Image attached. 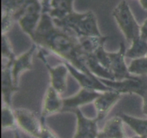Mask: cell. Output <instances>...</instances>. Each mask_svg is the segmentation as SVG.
I'll use <instances>...</instances> for the list:
<instances>
[{
	"mask_svg": "<svg viewBox=\"0 0 147 138\" xmlns=\"http://www.w3.org/2000/svg\"><path fill=\"white\" fill-rule=\"evenodd\" d=\"M142 99H143V103H142V112H143L144 114L147 116V93L142 97Z\"/></svg>",
	"mask_w": 147,
	"mask_h": 138,
	"instance_id": "obj_30",
	"label": "cell"
},
{
	"mask_svg": "<svg viewBox=\"0 0 147 138\" xmlns=\"http://www.w3.org/2000/svg\"><path fill=\"white\" fill-rule=\"evenodd\" d=\"M39 58L44 63L50 75V86L54 88L59 93H63L67 90V78L69 73L68 68L64 63L63 64L52 66L45 57V53L40 50L37 54Z\"/></svg>",
	"mask_w": 147,
	"mask_h": 138,
	"instance_id": "obj_6",
	"label": "cell"
},
{
	"mask_svg": "<svg viewBox=\"0 0 147 138\" xmlns=\"http://www.w3.org/2000/svg\"><path fill=\"white\" fill-rule=\"evenodd\" d=\"M63 63L67 66L69 73L78 82L80 88L99 92H104L112 90L111 89L106 86L104 83H102L100 79L95 76L94 75L81 71L67 62L63 61Z\"/></svg>",
	"mask_w": 147,
	"mask_h": 138,
	"instance_id": "obj_9",
	"label": "cell"
},
{
	"mask_svg": "<svg viewBox=\"0 0 147 138\" xmlns=\"http://www.w3.org/2000/svg\"><path fill=\"white\" fill-rule=\"evenodd\" d=\"M141 138H147V137H141Z\"/></svg>",
	"mask_w": 147,
	"mask_h": 138,
	"instance_id": "obj_35",
	"label": "cell"
},
{
	"mask_svg": "<svg viewBox=\"0 0 147 138\" xmlns=\"http://www.w3.org/2000/svg\"><path fill=\"white\" fill-rule=\"evenodd\" d=\"M1 55L3 59L5 58L7 61L9 62H13L16 57L6 34H1Z\"/></svg>",
	"mask_w": 147,
	"mask_h": 138,
	"instance_id": "obj_24",
	"label": "cell"
},
{
	"mask_svg": "<svg viewBox=\"0 0 147 138\" xmlns=\"http://www.w3.org/2000/svg\"><path fill=\"white\" fill-rule=\"evenodd\" d=\"M130 47L126 49V56L128 58H140L147 55V40L142 39L140 36L134 39Z\"/></svg>",
	"mask_w": 147,
	"mask_h": 138,
	"instance_id": "obj_21",
	"label": "cell"
},
{
	"mask_svg": "<svg viewBox=\"0 0 147 138\" xmlns=\"http://www.w3.org/2000/svg\"><path fill=\"white\" fill-rule=\"evenodd\" d=\"M50 2L51 0H40L42 8V13H48L50 10Z\"/></svg>",
	"mask_w": 147,
	"mask_h": 138,
	"instance_id": "obj_29",
	"label": "cell"
},
{
	"mask_svg": "<svg viewBox=\"0 0 147 138\" xmlns=\"http://www.w3.org/2000/svg\"><path fill=\"white\" fill-rule=\"evenodd\" d=\"M12 62L6 61L1 67V95L4 104L11 106V99L14 92L18 91L11 73Z\"/></svg>",
	"mask_w": 147,
	"mask_h": 138,
	"instance_id": "obj_12",
	"label": "cell"
},
{
	"mask_svg": "<svg viewBox=\"0 0 147 138\" xmlns=\"http://www.w3.org/2000/svg\"><path fill=\"white\" fill-rule=\"evenodd\" d=\"M17 125L14 109H11V106L3 105L1 109V126L3 129L14 128Z\"/></svg>",
	"mask_w": 147,
	"mask_h": 138,
	"instance_id": "obj_23",
	"label": "cell"
},
{
	"mask_svg": "<svg viewBox=\"0 0 147 138\" xmlns=\"http://www.w3.org/2000/svg\"><path fill=\"white\" fill-rule=\"evenodd\" d=\"M31 39L37 45L51 52L63 61L70 63L81 71L93 74L86 66L85 55L77 37L56 26L48 13H42Z\"/></svg>",
	"mask_w": 147,
	"mask_h": 138,
	"instance_id": "obj_1",
	"label": "cell"
},
{
	"mask_svg": "<svg viewBox=\"0 0 147 138\" xmlns=\"http://www.w3.org/2000/svg\"><path fill=\"white\" fill-rule=\"evenodd\" d=\"M37 45L33 43L28 50L16 57L11 64V73L16 86H18L20 76L22 72L32 69V56L37 49Z\"/></svg>",
	"mask_w": 147,
	"mask_h": 138,
	"instance_id": "obj_15",
	"label": "cell"
},
{
	"mask_svg": "<svg viewBox=\"0 0 147 138\" xmlns=\"http://www.w3.org/2000/svg\"><path fill=\"white\" fill-rule=\"evenodd\" d=\"M101 92L81 88L76 94L63 99L62 112H73L81 106L93 103Z\"/></svg>",
	"mask_w": 147,
	"mask_h": 138,
	"instance_id": "obj_10",
	"label": "cell"
},
{
	"mask_svg": "<svg viewBox=\"0 0 147 138\" xmlns=\"http://www.w3.org/2000/svg\"><path fill=\"white\" fill-rule=\"evenodd\" d=\"M63 99L55 89L49 86L45 91L42 108L41 119H45L47 116L57 112H62Z\"/></svg>",
	"mask_w": 147,
	"mask_h": 138,
	"instance_id": "obj_14",
	"label": "cell"
},
{
	"mask_svg": "<svg viewBox=\"0 0 147 138\" xmlns=\"http://www.w3.org/2000/svg\"><path fill=\"white\" fill-rule=\"evenodd\" d=\"M16 123L19 128L26 133L38 137L42 127L41 121L38 120L37 116L32 111L24 108L14 109Z\"/></svg>",
	"mask_w": 147,
	"mask_h": 138,
	"instance_id": "obj_8",
	"label": "cell"
},
{
	"mask_svg": "<svg viewBox=\"0 0 147 138\" xmlns=\"http://www.w3.org/2000/svg\"><path fill=\"white\" fill-rule=\"evenodd\" d=\"M77 117V129L74 138H96L98 133V121L84 116L80 109L73 111Z\"/></svg>",
	"mask_w": 147,
	"mask_h": 138,
	"instance_id": "obj_13",
	"label": "cell"
},
{
	"mask_svg": "<svg viewBox=\"0 0 147 138\" xmlns=\"http://www.w3.org/2000/svg\"><path fill=\"white\" fill-rule=\"evenodd\" d=\"M132 138H141V137H139V136H137V135H136V136L134 137H132Z\"/></svg>",
	"mask_w": 147,
	"mask_h": 138,
	"instance_id": "obj_34",
	"label": "cell"
},
{
	"mask_svg": "<svg viewBox=\"0 0 147 138\" xmlns=\"http://www.w3.org/2000/svg\"><path fill=\"white\" fill-rule=\"evenodd\" d=\"M112 15L127 41L131 42L140 36L141 25L136 21L129 4L122 0L113 9Z\"/></svg>",
	"mask_w": 147,
	"mask_h": 138,
	"instance_id": "obj_3",
	"label": "cell"
},
{
	"mask_svg": "<svg viewBox=\"0 0 147 138\" xmlns=\"http://www.w3.org/2000/svg\"><path fill=\"white\" fill-rule=\"evenodd\" d=\"M96 138H110V137H109V136H107V135H106L104 132H102V131H100V132H98Z\"/></svg>",
	"mask_w": 147,
	"mask_h": 138,
	"instance_id": "obj_32",
	"label": "cell"
},
{
	"mask_svg": "<svg viewBox=\"0 0 147 138\" xmlns=\"http://www.w3.org/2000/svg\"><path fill=\"white\" fill-rule=\"evenodd\" d=\"M93 55L102 66L110 70V58L109 56V52L105 50L104 45L100 46Z\"/></svg>",
	"mask_w": 147,
	"mask_h": 138,
	"instance_id": "obj_25",
	"label": "cell"
},
{
	"mask_svg": "<svg viewBox=\"0 0 147 138\" xmlns=\"http://www.w3.org/2000/svg\"><path fill=\"white\" fill-rule=\"evenodd\" d=\"M141 6L144 9L147 10V0H139Z\"/></svg>",
	"mask_w": 147,
	"mask_h": 138,
	"instance_id": "obj_31",
	"label": "cell"
},
{
	"mask_svg": "<svg viewBox=\"0 0 147 138\" xmlns=\"http://www.w3.org/2000/svg\"><path fill=\"white\" fill-rule=\"evenodd\" d=\"M86 64L88 70L96 77L99 78L110 79L114 80L111 72L102 66L94 57L93 55H85Z\"/></svg>",
	"mask_w": 147,
	"mask_h": 138,
	"instance_id": "obj_19",
	"label": "cell"
},
{
	"mask_svg": "<svg viewBox=\"0 0 147 138\" xmlns=\"http://www.w3.org/2000/svg\"><path fill=\"white\" fill-rule=\"evenodd\" d=\"M126 45L123 42L119 44V48L116 52L109 53L110 58V70L114 80H123L132 78L136 76L131 74L129 70V66L126 62Z\"/></svg>",
	"mask_w": 147,
	"mask_h": 138,
	"instance_id": "obj_7",
	"label": "cell"
},
{
	"mask_svg": "<svg viewBox=\"0 0 147 138\" xmlns=\"http://www.w3.org/2000/svg\"><path fill=\"white\" fill-rule=\"evenodd\" d=\"M14 138H20V135H19L18 132L17 131L15 130V132H14Z\"/></svg>",
	"mask_w": 147,
	"mask_h": 138,
	"instance_id": "obj_33",
	"label": "cell"
},
{
	"mask_svg": "<svg viewBox=\"0 0 147 138\" xmlns=\"http://www.w3.org/2000/svg\"><path fill=\"white\" fill-rule=\"evenodd\" d=\"M56 26L69 32L76 37L101 36L97 19L92 11L79 13L73 12L62 19H53Z\"/></svg>",
	"mask_w": 147,
	"mask_h": 138,
	"instance_id": "obj_2",
	"label": "cell"
},
{
	"mask_svg": "<svg viewBox=\"0 0 147 138\" xmlns=\"http://www.w3.org/2000/svg\"><path fill=\"white\" fill-rule=\"evenodd\" d=\"M42 14L40 0H34L22 11L17 19V22L24 32L31 38L38 25Z\"/></svg>",
	"mask_w": 147,
	"mask_h": 138,
	"instance_id": "obj_5",
	"label": "cell"
},
{
	"mask_svg": "<svg viewBox=\"0 0 147 138\" xmlns=\"http://www.w3.org/2000/svg\"><path fill=\"white\" fill-rule=\"evenodd\" d=\"M14 22L13 16L7 13L1 14V34H7L12 26Z\"/></svg>",
	"mask_w": 147,
	"mask_h": 138,
	"instance_id": "obj_26",
	"label": "cell"
},
{
	"mask_svg": "<svg viewBox=\"0 0 147 138\" xmlns=\"http://www.w3.org/2000/svg\"><path fill=\"white\" fill-rule=\"evenodd\" d=\"M109 37L107 36H84L78 37L79 45L84 54L93 55L101 45L105 44Z\"/></svg>",
	"mask_w": 147,
	"mask_h": 138,
	"instance_id": "obj_16",
	"label": "cell"
},
{
	"mask_svg": "<svg viewBox=\"0 0 147 138\" xmlns=\"http://www.w3.org/2000/svg\"><path fill=\"white\" fill-rule=\"evenodd\" d=\"M75 0H51L48 14L53 19H62L70 14L73 9Z\"/></svg>",
	"mask_w": 147,
	"mask_h": 138,
	"instance_id": "obj_17",
	"label": "cell"
},
{
	"mask_svg": "<svg viewBox=\"0 0 147 138\" xmlns=\"http://www.w3.org/2000/svg\"><path fill=\"white\" fill-rule=\"evenodd\" d=\"M129 70L134 76H147V55L132 60L129 65Z\"/></svg>",
	"mask_w": 147,
	"mask_h": 138,
	"instance_id": "obj_22",
	"label": "cell"
},
{
	"mask_svg": "<svg viewBox=\"0 0 147 138\" xmlns=\"http://www.w3.org/2000/svg\"><path fill=\"white\" fill-rule=\"evenodd\" d=\"M140 37L142 39L147 40V18L144 20L143 24L141 25Z\"/></svg>",
	"mask_w": 147,
	"mask_h": 138,
	"instance_id": "obj_28",
	"label": "cell"
},
{
	"mask_svg": "<svg viewBox=\"0 0 147 138\" xmlns=\"http://www.w3.org/2000/svg\"><path fill=\"white\" fill-rule=\"evenodd\" d=\"M123 123L124 122L120 115L113 116L106 122L101 131L110 138H126Z\"/></svg>",
	"mask_w": 147,
	"mask_h": 138,
	"instance_id": "obj_18",
	"label": "cell"
},
{
	"mask_svg": "<svg viewBox=\"0 0 147 138\" xmlns=\"http://www.w3.org/2000/svg\"><path fill=\"white\" fill-rule=\"evenodd\" d=\"M121 93L113 90L101 92L93 101L96 112V120L100 122L104 119L112 108L116 104L121 96Z\"/></svg>",
	"mask_w": 147,
	"mask_h": 138,
	"instance_id": "obj_11",
	"label": "cell"
},
{
	"mask_svg": "<svg viewBox=\"0 0 147 138\" xmlns=\"http://www.w3.org/2000/svg\"><path fill=\"white\" fill-rule=\"evenodd\" d=\"M42 123L41 130H40V135L37 138H57V137L46 126L45 121V119H40Z\"/></svg>",
	"mask_w": 147,
	"mask_h": 138,
	"instance_id": "obj_27",
	"label": "cell"
},
{
	"mask_svg": "<svg viewBox=\"0 0 147 138\" xmlns=\"http://www.w3.org/2000/svg\"><path fill=\"white\" fill-rule=\"evenodd\" d=\"M99 79L108 87L121 94H136L142 98L147 93V76H136L123 80Z\"/></svg>",
	"mask_w": 147,
	"mask_h": 138,
	"instance_id": "obj_4",
	"label": "cell"
},
{
	"mask_svg": "<svg viewBox=\"0 0 147 138\" xmlns=\"http://www.w3.org/2000/svg\"><path fill=\"white\" fill-rule=\"evenodd\" d=\"M119 115L124 123H126L137 136L140 137H147V119L134 117L124 113H121Z\"/></svg>",
	"mask_w": 147,
	"mask_h": 138,
	"instance_id": "obj_20",
	"label": "cell"
}]
</instances>
